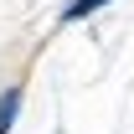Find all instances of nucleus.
Returning <instances> with one entry per match:
<instances>
[{"label":"nucleus","mask_w":134,"mask_h":134,"mask_svg":"<svg viewBox=\"0 0 134 134\" xmlns=\"http://www.w3.org/2000/svg\"><path fill=\"white\" fill-rule=\"evenodd\" d=\"M57 134H62V129H57Z\"/></svg>","instance_id":"obj_3"},{"label":"nucleus","mask_w":134,"mask_h":134,"mask_svg":"<svg viewBox=\"0 0 134 134\" xmlns=\"http://www.w3.org/2000/svg\"><path fill=\"white\" fill-rule=\"evenodd\" d=\"M21 98H26V93H21V83H10L5 93H0V134L16 129V119H21Z\"/></svg>","instance_id":"obj_1"},{"label":"nucleus","mask_w":134,"mask_h":134,"mask_svg":"<svg viewBox=\"0 0 134 134\" xmlns=\"http://www.w3.org/2000/svg\"><path fill=\"white\" fill-rule=\"evenodd\" d=\"M103 5H114V0H67L62 10H57V21H62V26H72V21H88V16H98Z\"/></svg>","instance_id":"obj_2"}]
</instances>
